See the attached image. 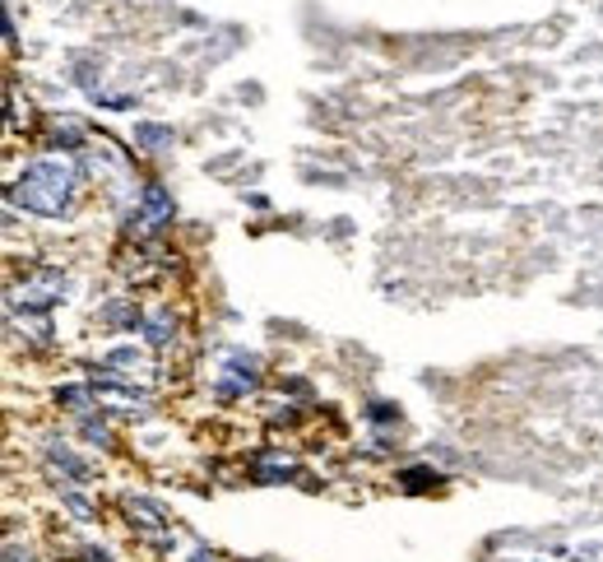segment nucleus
<instances>
[{
  "mask_svg": "<svg viewBox=\"0 0 603 562\" xmlns=\"http://www.w3.org/2000/svg\"><path fill=\"white\" fill-rule=\"evenodd\" d=\"M6 562H29V553H19V549L10 544V549H6Z\"/></svg>",
  "mask_w": 603,
  "mask_h": 562,
  "instance_id": "8",
  "label": "nucleus"
},
{
  "mask_svg": "<svg viewBox=\"0 0 603 562\" xmlns=\"http://www.w3.org/2000/svg\"><path fill=\"white\" fill-rule=\"evenodd\" d=\"M70 195H74V163L66 159H38L14 182V200L33 214H61Z\"/></svg>",
  "mask_w": 603,
  "mask_h": 562,
  "instance_id": "1",
  "label": "nucleus"
},
{
  "mask_svg": "<svg viewBox=\"0 0 603 562\" xmlns=\"http://www.w3.org/2000/svg\"><path fill=\"white\" fill-rule=\"evenodd\" d=\"M61 289H66V279H61L57 270H42V274H33L23 289H14L10 302H23V307H51V302L61 298Z\"/></svg>",
  "mask_w": 603,
  "mask_h": 562,
  "instance_id": "3",
  "label": "nucleus"
},
{
  "mask_svg": "<svg viewBox=\"0 0 603 562\" xmlns=\"http://www.w3.org/2000/svg\"><path fill=\"white\" fill-rule=\"evenodd\" d=\"M140 228H163V223H172V200H168V191L163 187H144V200H140V210L130 214Z\"/></svg>",
  "mask_w": 603,
  "mask_h": 562,
  "instance_id": "4",
  "label": "nucleus"
},
{
  "mask_svg": "<svg viewBox=\"0 0 603 562\" xmlns=\"http://www.w3.org/2000/svg\"><path fill=\"white\" fill-rule=\"evenodd\" d=\"M51 465H57V470H66L74 483H84V479H89L84 460H74V455H70V451H61V446H51Z\"/></svg>",
  "mask_w": 603,
  "mask_h": 562,
  "instance_id": "5",
  "label": "nucleus"
},
{
  "mask_svg": "<svg viewBox=\"0 0 603 562\" xmlns=\"http://www.w3.org/2000/svg\"><path fill=\"white\" fill-rule=\"evenodd\" d=\"M140 144H149V149L172 144V131H163V126H140Z\"/></svg>",
  "mask_w": 603,
  "mask_h": 562,
  "instance_id": "6",
  "label": "nucleus"
},
{
  "mask_svg": "<svg viewBox=\"0 0 603 562\" xmlns=\"http://www.w3.org/2000/svg\"><path fill=\"white\" fill-rule=\"evenodd\" d=\"M80 562H112V558H108V553H102V549H89V553H84Z\"/></svg>",
  "mask_w": 603,
  "mask_h": 562,
  "instance_id": "7",
  "label": "nucleus"
},
{
  "mask_svg": "<svg viewBox=\"0 0 603 562\" xmlns=\"http://www.w3.org/2000/svg\"><path fill=\"white\" fill-rule=\"evenodd\" d=\"M125 516L130 525H135L149 544H172V534H168V516H163V506H153L149 498H125Z\"/></svg>",
  "mask_w": 603,
  "mask_h": 562,
  "instance_id": "2",
  "label": "nucleus"
},
{
  "mask_svg": "<svg viewBox=\"0 0 603 562\" xmlns=\"http://www.w3.org/2000/svg\"><path fill=\"white\" fill-rule=\"evenodd\" d=\"M191 562H214V553H195V558H191Z\"/></svg>",
  "mask_w": 603,
  "mask_h": 562,
  "instance_id": "9",
  "label": "nucleus"
}]
</instances>
